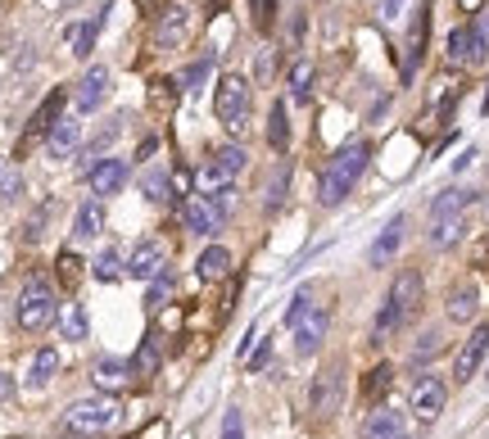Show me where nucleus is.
<instances>
[{
  "label": "nucleus",
  "instance_id": "obj_1",
  "mask_svg": "<svg viewBox=\"0 0 489 439\" xmlns=\"http://www.w3.org/2000/svg\"><path fill=\"white\" fill-rule=\"evenodd\" d=\"M421 299H426L421 272L403 267V272L390 281V295H385V304H380V313H376V322H371V344H385L390 335H399V330L421 313Z\"/></svg>",
  "mask_w": 489,
  "mask_h": 439
},
{
  "label": "nucleus",
  "instance_id": "obj_2",
  "mask_svg": "<svg viewBox=\"0 0 489 439\" xmlns=\"http://www.w3.org/2000/svg\"><path fill=\"white\" fill-rule=\"evenodd\" d=\"M371 163V145L367 141H349L340 154H331V163L322 168V182H317V204L322 209H336L349 200V191L359 186V177Z\"/></svg>",
  "mask_w": 489,
  "mask_h": 439
},
{
  "label": "nucleus",
  "instance_id": "obj_3",
  "mask_svg": "<svg viewBox=\"0 0 489 439\" xmlns=\"http://www.w3.org/2000/svg\"><path fill=\"white\" fill-rule=\"evenodd\" d=\"M14 318H18V327L27 330H46L55 318H59V295H55V281L50 277H41V272H32L27 281H23V290H18V308H14Z\"/></svg>",
  "mask_w": 489,
  "mask_h": 439
},
{
  "label": "nucleus",
  "instance_id": "obj_4",
  "mask_svg": "<svg viewBox=\"0 0 489 439\" xmlns=\"http://www.w3.org/2000/svg\"><path fill=\"white\" fill-rule=\"evenodd\" d=\"M244 168H249V154H244L241 145H218V150H209V159H204V168H200V191H204V195L232 191Z\"/></svg>",
  "mask_w": 489,
  "mask_h": 439
},
{
  "label": "nucleus",
  "instance_id": "obj_5",
  "mask_svg": "<svg viewBox=\"0 0 489 439\" xmlns=\"http://www.w3.org/2000/svg\"><path fill=\"white\" fill-rule=\"evenodd\" d=\"M213 113H218V122H223L232 136H244V127H249V82H244L241 73H223V78H218Z\"/></svg>",
  "mask_w": 489,
  "mask_h": 439
},
{
  "label": "nucleus",
  "instance_id": "obj_6",
  "mask_svg": "<svg viewBox=\"0 0 489 439\" xmlns=\"http://www.w3.org/2000/svg\"><path fill=\"white\" fill-rule=\"evenodd\" d=\"M119 422V403L114 394H96V399H78L68 413H64V431L73 435H100Z\"/></svg>",
  "mask_w": 489,
  "mask_h": 439
},
{
  "label": "nucleus",
  "instance_id": "obj_7",
  "mask_svg": "<svg viewBox=\"0 0 489 439\" xmlns=\"http://www.w3.org/2000/svg\"><path fill=\"white\" fill-rule=\"evenodd\" d=\"M308 408L313 417H336L345 408V362H327L313 385H308Z\"/></svg>",
  "mask_w": 489,
  "mask_h": 439
},
{
  "label": "nucleus",
  "instance_id": "obj_8",
  "mask_svg": "<svg viewBox=\"0 0 489 439\" xmlns=\"http://www.w3.org/2000/svg\"><path fill=\"white\" fill-rule=\"evenodd\" d=\"M195 32V9L191 5H168L159 18H154V32H150V46L154 50H177L186 46Z\"/></svg>",
  "mask_w": 489,
  "mask_h": 439
},
{
  "label": "nucleus",
  "instance_id": "obj_9",
  "mask_svg": "<svg viewBox=\"0 0 489 439\" xmlns=\"http://www.w3.org/2000/svg\"><path fill=\"white\" fill-rule=\"evenodd\" d=\"M489 55V9L476 23H463L449 32V64H481Z\"/></svg>",
  "mask_w": 489,
  "mask_h": 439
},
{
  "label": "nucleus",
  "instance_id": "obj_10",
  "mask_svg": "<svg viewBox=\"0 0 489 439\" xmlns=\"http://www.w3.org/2000/svg\"><path fill=\"white\" fill-rule=\"evenodd\" d=\"M286 327L295 330V353L299 358H313L317 349H322V340H327V327H331V313L313 299L304 313H295V318H286Z\"/></svg>",
  "mask_w": 489,
  "mask_h": 439
},
{
  "label": "nucleus",
  "instance_id": "obj_11",
  "mask_svg": "<svg viewBox=\"0 0 489 439\" xmlns=\"http://www.w3.org/2000/svg\"><path fill=\"white\" fill-rule=\"evenodd\" d=\"M182 226L191 235H218L227 226V209L213 195H186L182 200Z\"/></svg>",
  "mask_w": 489,
  "mask_h": 439
},
{
  "label": "nucleus",
  "instance_id": "obj_12",
  "mask_svg": "<svg viewBox=\"0 0 489 439\" xmlns=\"http://www.w3.org/2000/svg\"><path fill=\"white\" fill-rule=\"evenodd\" d=\"M408 403H412V417L431 426V422L444 413V403H449V385H444L440 376H431V371H426V376H417V381H412Z\"/></svg>",
  "mask_w": 489,
  "mask_h": 439
},
{
  "label": "nucleus",
  "instance_id": "obj_13",
  "mask_svg": "<svg viewBox=\"0 0 489 439\" xmlns=\"http://www.w3.org/2000/svg\"><path fill=\"white\" fill-rule=\"evenodd\" d=\"M163 267H168V245H163L159 235L140 240V245L127 254V277H136V281H154Z\"/></svg>",
  "mask_w": 489,
  "mask_h": 439
},
{
  "label": "nucleus",
  "instance_id": "obj_14",
  "mask_svg": "<svg viewBox=\"0 0 489 439\" xmlns=\"http://www.w3.org/2000/svg\"><path fill=\"white\" fill-rule=\"evenodd\" d=\"M485 353H489V322H481V327L463 340V349H458V358H453V381H458V385H467V381L481 371Z\"/></svg>",
  "mask_w": 489,
  "mask_h": 439
},
{
  "label": "nucleus",
  "instance_id": "obj_15",
  "mask_svg": "<svg viewBox=\"0 0 489 439\" xmlns=\"http://www.w3.org/2000/svg\"><path fill=\"white\" fill-rule=\"evenodd\" d=\"M64 91H50L41 105H36V113H32V122H27V131H23V141H18V154H27V145H36L41 136H50L55 131V122H59V113H64Z\"/></svg>",
  "mask_w": 489,
  "mask_h": 439
},
{
  "label": "nucleus",
  "instance_id": "obj_16",
  "mask_svg": "<svg viewBox=\"0 0 489 439\" xmlns=\"http://www.w3.org/2000/svg\"><path fill=\"white\" fill-rule=\"evenodd\" d=\"M403 235H408V218H403V214H394V218L380 226V235L371 240V249H367V263H371V267H390V258L403 249Z\"/></svg>",
  "mask_w": 489,
  "mask_h": 439
},
{
  "label": "nucleus",
  "instance_id": "obj_17",
  "mask_svg": "<svg viewBox=\"0 0 489 439\" xmlns=\"http://www.w3.org/2000/svg\"><path fill=\"white\" fill-rule=\"evenodd\" d=\"M91 381H96V390H105V394H122V390H131V362H122V358H100L96 367H91Z\"/></svg>",
  "mask_w": 489,
  "mask_h": 439
},
{
  "label": "nucleus",
  "instance_id": "obj_18",
  "mask_svg": "<svg viewBox=\"0 0 489 439\" xmlns=\"http://www.w3.org/2000/svg\"><path fill=\"white\" fill-rule=\"evenodd\" d=\"M105 96H109V68H87V78H82L78 91H73V105L82 113H96Z\"/></svg>",
  "mask_w": 489,
  "mask_h": 439
},
{
  "label": "nucleus",
  "instance_id": "obj_19",
  "mask_svg": "<svg viewBox=\"0 0 489 439\" xmlns=\"http://www.w3.org/2000/svg\"><path fill=\"white\" fill-rule=\"evenodd\" d=\"M426 32H431V0L417 5V18H412V32H408V59H403V78L417 73L421 55H426Z\"/></svg>",
  "mask_w": 489,
  "mask_h": 439
},
{
  "label": "nucleus",
  "instance_id": "obj_20",
  "mask_svg": "<svg viewBox=\"0 0 489 439\" xmlns=\"http://www.w3.org/2000/svg\"><path fill=\"white\" fill-rule=\"evenodd\" d=\"M363 439H408L403 435V413L399 408H371L363 422Z\"/></svg>",
  "mask_w": 489,
  "mask_h": 439
},
{
  "label": "nucleus",
  "instance_id": "obj_21",
  "mask_svg": "<svg viewBox=\"0 0 489 439\" xmlns=\"http://www.w3.org/2000/svg\"><path fill=\"white\" fill-rule=\"evenodd\" d=\"M122 186H127V163H122V159H105V163L91 172V191H96V200L119 195Z\"/></svg>",
  "mask_w": 489,
  "mask_h": 439
},
{
  "label": "nucleus",
  "instance_id": "obj_22",
  "mask_svg": "<svg viewBox=\"0 0 489 439\" xmlns=\"http://www.w3.org/2000/svg\"><path fill=\"white\" fill-rule=\"evenodd\" d=\"M463 231H467V214H444V218H431L426 240H431L435 249H453V245L463 240Z\"/></svg>",
  "mask_w": 489,
  "mask_h": 439
},
{
  "label": "nucleus",
  "instance_id": "obj_23",
  "mask_svg": "<svg viewBox=\"0 0 489 439\" xmlns=\"http://www.w3.org/2000/svg\"><path fill=\"white\" fill-rule=\"evenodd\" d=\"M195 277L200 281H223V277H232V249H223V245H209L200 258H195Z\"/></svg>",
  "mask_w": 489,
  "mask_h": 439
},
{
  "label": "nucleus",
  "instance_id": "obj_24",
  "mask_svg": "<svg viewBox=\"0 0 489 439\" xmlns=\"http://www.w3.org/2000/svg\"><path fill=\"white\" fill-rule=\"evenodd\" d=\"M476 308H481V290H476L472 281H463V286H453V290H449V304H444L449 322H472V318H476Z\"/></svg>",
  "mask_w": 489,
  "mask_h": 439
},
{
  "label": "nucleus",
  "instance_id": "obj_25",
  "mask_svg": "<svg viewBox=\"0 0 489 439\" xmlns=\"http://www.w3.org/2000/svg\"><path fill=\"white\" fill-rule=\"evenodd\" d=\"M390 385H394V367H390V362H376V367L367 371V381H363V403L367 408H380L385 394H390Z\"/></svg>",
  "mask_w": 489,
  "mask_h": 439
},
{
  "label": "nucleus",
  "instance_id": "obj_26",
  "mask_svg": "<svg viewBox=\"0 0 489 439\" xmlns=\"http://www.w3.org/2000/svg\"><path fill=\"white\" fill-rule=\"evenodd\" d=\"M105 231V204L100 200H87L73 218V240H96Z\"/></svg>",
  "mask_w": 489,
  "mask_h": 439
},
{
  "label": "nucleus",
  "instance_id": "obj_27",
  "mask_svg": "<svg viewBox=\"0 0 489 439\" xmlns=\"http://www.w3.org/2000/svg\"><path fill=\"white\" fill-rule=\"evenodd\" d=\"M105 18H109V9H100V14H96L91 23H82V27H68V41H73V55H78V59H91V50H96V37H100Z\"/></svg>",
  "mask_w": 489,
  "mask_h": 439
},
{
  "label": "nucleus",
  "instance_id": "obj_28",
  "mask_svg": "<svg viewBox=\"0 0 489 439\" xmlns=\"http://www.w3.org/2000/svg\"><path fill=\"white\" fill-rule=\"evenodd\" d=\"M472 204H476V191L453 186V191H440V195L431 200V218H444V214H467Z\"/></svg>",
  "mask_w": 489,
  "mask_h": 439
},
{
  "label": "nucleus",
  "instance_id": "obj_29",
  "mask_svg": "<svg viewBox=\"0 0 489 439\" xmlns=\"http://www.w3.org/2000/svg\"><path fill=\"white\" fill-rule=\"evenodd\" d=\"M313 78H317V68H313L308 59H295V64H290L286 87H290V100H295V105H304V100L313 96Z\"/></svg>",
  "mask_w": 489,
  "mask_h": 439
},
{
  "label": "nucleus",
  "instance_id": "obj_30",
  "mask_svg": "<svg viewBox=\"0 0 489 439\" xmlns=\"http://www.w3.org/2000/svg\"><path fill=\"white\" fill-rule=\"evenodd\" d=\"M78 118H59L55 122V131L46 136V145H50V159H64V154H73V145H78Z\"/></svg>",
  "mask_w": 489,
  "mask_h": 439
},
{
  "label": "nucleus",
  "instance_id": "obj_31",
  "mask_svg": "<svg viewBox=\"0 0 489 439\" xmlns=\"http://www.w3.org/2000/svg\"><path fill=\"white\" fill-rule=\"evenodd\" d=\"M177 100H182L177 78H154V82H150V110L154 113H172L177 110Z\"/></svg>",
  "mask_w": 489,
  "mask_h": 439
},
{
  "label": "nucleus",
  "instance_id": "obj_32",
  "mask_svg": "<svg viewBox=\"0 0 489 439\" xmlns=\"http://www.w3.org/2000/svg\"><path fill=\"white\" fill-rule=\"evenodd\" d=\"M55 371H59V353H55V349H41V353L32 358V371H27V390H46V385L55 381Z\"/></svg>",
  "mask_w": 489,
  "mask_h": 439
},
{
  "label": "nucleus",
  "instance_id": "obj_33",
  "mask_svg": "<svg viewBox=\"0 0 489 439\" xmlns=\"http://www.w3.org/2000/svg\"><path fill=\"white\" fill-rule=\"evenodd\" d=\"M267 145H272L276 154H286V145H290V113H286L281 100H276L272 113H267Z\"/></svg>",
  "mask_w": 489,
  "mask_h": 439
},
{
  "label": "nucleus",
  "instance_id": "obj_34",
  "mask_svg": "<svg viewBox=\"0 0 489 439\" xmlns=\"http://www.w3.org/2000/svg\"><path fill=\"white\" fill-rule=\"evenodd\" d=\"M163 367V353H159V340L154 335H145L140 344H136V358H131V371L136 376H154Z\"/></svg>",
  "mask_w": 489,
  "mask_h": 439
},
{
  "label": "nucleus",
  "instance_id": "obj_35",
  "mask_svg": "<svg viewBox=\"0 0 489 439\" xmlns=\"http://www.w3.org/2000/svg\"><path fill=\"white\" fill-rule=\"evenodd\" d=\"M59 327H64V340H73V344L91 335V330H87V308H82L78 299H73V304H68V308L59 313Z\"/></svg>",
  "mask_w": 489,
  "mask_h": 439
},
{
  "label": "nucleus",
  "instance_id": "obj_36",
  "mask_svg": "<svg viewBox=\"0 0 489 439\" xmlns=\"http://www.w3.org/2000/svg\"><path fill=\"white\" fill-rule=\"evenodd\" d=\"M172 286H177V277H172V267H163V272L154 277V286H150V295H145V313H159V308L168 304V295H172Z\"/></svg>",
  "mask_w": 489,
  "mask_h": 439
},
{
  "label": "nucleus",
  "instance_id": "obj_37",
  "mask_svg": "<svg viewBox=\"0 0 489 439\" xmlns=\"http://www.w3.org/2000/svg\"><path fill=\"white\" fill-rule=\"evenodd\" d=\"M444 87H435V100H431V113L435 118H449L453 105H458V96H463V82H453V78H440Z\"/></svg>",
  "mask_w": 489,
  "mask_h": 439
},
{
  "label": "nucleus",
  "instance_id": "obj_38",
  "mask_svg": "<svg viewBox=\"0 0 489 439\" xmlns=\"http://www.w3.org/2000/svg\"><path fill=\"white\" fill-rule=\"evenodd\" d=\"M18 195H23V172L14 159L0 154V200H18Z\"/></svg>",
  "mask_w": 489,
  "mask_h": 439
},
{
  "label": "nucleus",
  "instance_id": "obj_39",
  "mask_svg": "<svg viewBox=\"0 0 489 439\" xmlns=\"http://www.w3.org/2000/svg\"><path fill=\"white\" fill-rule=\"evenodd\" d=\"M213 59H218V50H209V59L191 64V68H186V73L177 78V87H182V91H200V87H204V78L213 73Z\"/></svg>",
  "mask_w": 489,
  "mask_h": 439
},
{
  "label": "nucleus",
  "instance_id": "obj_40",
  "mask_svg": "<svg viewBox=\"0 0 489 439\" xmlns=\"http://www.w3.org/2000/svg\"><path fill=\"white\" fill-rule=\"evenodd\" d=\"M286 191H290V168L281 163V168L272 172V182H267V200H263V204H267V214H276V209L286 204Z\"/></svg>",
  "mask_w": 489,
  "mask_h": 439
},
{
  "label": "nucleus",
  "instance_id": "obj_41",
  "mask_svg": "<svg viewBox=\"0 0 489 439\" xmlns=\"http://www.w3.org/2000/svg\"><path fill=\"white\" fill-rule=\"evenodd\" d=\"M55 272H59L64 290H78V281H82V258H78L73 249H64V254L55 258Z\"/></svg>",
  "mask_w": 489,
  "mask_h": 439
},
{
  "label": "nucleus",
  "instance_id": "obj_42",
  "mask_svg": "<svg viewBox=\"0 0 489 439\" xmlns=\"http://www.w3.org/2000/svg\"><path fill=\"white\" fill-rule=\"evenodd\" d=\"M119 263H122L119 254H114V249H105V254L91 263V277H96V281H119L122 272H127V267H119Z\"/></svg>",
  "mask_w": 489,
  "mask_h": 439
},
{
  "label": "nucleus",
  "instance_id": "obj_43",
  "mask_svg": "<svg viewBox=\"0 0 489 439\" xmlns=\"http://www.w3.org/2000/svg\"><path fill=\"white\" fill-rule=\"evenodd\" d=\"M249 18L258 32H272L276 27V0H249Z\"/></svg>",
  "mask_w": 489,
  "mask_h": 439
},
{
  "label": "nucleus",
  "instance_id": "obj_44",
  "mask_svg": "<svg viewBox=\"0 0 489 439\" xmlns=\"http://www.w3.org/2000/svg\"><path fill=\"white\" fill-rule=\"evenodd\" d=\"M440 344H444V335H440V330H426V335L412 344V358H417V362H426L431 353H440Z\"/></svg>",
  "mask_w": 489,
  "mask_h": 439
},
{
  "label": "nucleus",
  "instance_id": "obj_45",
  "mask_svg": "<svg viewBox=\"0 0 489 439\" xmlns=\"http://www.w3.org/2000/svg\"><path fill=\"white\" fill-rule=\"evenodd\" d=\"M267 358H272V340L263 335V340L254 344V353L244 358V371H263V367H267Z\"/></svg>",
  "mask_w": 489,
  "mask_h": 439
},
{
  "label": "nucleus",
  "instance_id": "obj_46",
  "mask_svg": "<svg viewBox=\"0 0 489 439\" xmlns=\"http://www.w3.org/2000/svg\"><path fill=\"white\" fill-rule=\"evenodd\" d=\"M223 439H244V417H241V408H227V413H223Z\"/></svg>",
  "mask_w": 489,
  "mask_h": 439
},
{
  "label": "nucleus",
  "instance_id": "obj_47",
  "mask_svg": "<svg viewBox=\"0 0 489 439\" xmlns=\"http://www.w3.org/2000/svg\"><path fill=\"white\" fill-rule=\"evenodd\" d=\"M46 214H50V209H36V214L27 218V226H23V240H27V245H36V240H41V231H46Z\"/></svg>",
  "mask_w": 489,
  "mask_h": 439
},
{
  "label": "nucleus",
  "instance_id": "obj_48",
  "mask_svg": "<svg viewBox=\"0 0 489 439\" xmlns=\"http://www.w3.org/2000/svg\"><path fill=\"white\" fill-rule=\"evenodd\" d=\"M163 186H168V177H163V172H150V177H145V195H150L154 204H163V200H168V191H163Z\"/></svg>",
  "mask_w": 489,
  "mask_h": 439
},
{
  "label": "nucleus",
  "instance_id": "obj_49",
  "mask_svg": "<svg viewBox=\"0 0 489 439\" xmlns=\"http://www.w3.org/2000/svg\"><path fill=\"white\" fill-rule=\"evenodd\" d=\"M403 9H408V0H380V18H385V23H399Z\"/></svg>",
  "mask_w": 489,
  "mask_h": 439
},
{
  "label": "nucleus",
  "instance_id": "obj_50",
  "mask_svg": "<svg viewBox=\"0 0 489 439\" xmlns=\"http://www.w3.org/2000/svg\"><path fill=\"white\" fill-rule=\"evenodd\" d=\"M272 64H276V55H272V46L258 55V82H272Z\"/></svg>",
  "mask_w": 489,
  "mask_h": 439
},
{
  "label": "nucleus",
  "instance_id": "obj_51",
  "mask_svg": "<svg viewBox=\"0 0 489 439\" xmlns=\"http://www.w3.org/2000/svg\"><path fill=\"white\" fill-rule=\"evenodd\" d=\"M9 399H14V376L0 371V403H9Z\"/></svg>",
  "mask_w": 489,
  "mask_h": 439
},
{
  "label": "nucleus",
  "instance_id": "obj_52",
  "mask_svg": "<svg viewBox=\"0 0 489 439\" xmlns=\"http://www.w3.org/2000/svg\"><path fill=\"white\" fill-rule=\"evenodd\" d=\"M168 5H177V0H136V9H145V14H154V9L163 14Z\"/></svg>",
  "mask_w": 489,
  "mask_h": 439
},
{
  "label": "nucleus",
  "instance_id": "obj_53",
  "mask_svg": "<svg viewBox=\"0 0 489 439\" xmlns=\"http://www.w3.org/2000/svg\"><path fill=\"white\" fill-rule=\"evenodd\" d=\"M458 9H467V14H481V9H485V0H458Z\"/></svg>",
  "mask_w": 489,
  "mask_h": 439
},
{
  "label": "nucleus",
  "instance_id": "obj_54",
  "mask_svg": "<svg viewBox=\"0 0 489 439\" xmlns=\"http://www.w3.org/2000/svg\"><path fill=\"white\" fill-rule=\"evenodd\" d=\"M485 113H489V91H485Z\"/></svg>",
  "mask_w": 489,
  "mask_h": 439
},
{
  "label": "nucleus",
  "instance_id": "obj_55",
  "mask_svg": "<svg viewBox=\"0 0 489 439\" xmlns=\"http://www.w3.org/2000/svg\"><path fill=\"white\" fill-rule=\"evenodd\" d=\"M64 5H78V0H64Z\"/></svg>",
  "mask_w": 489,
  "mask_h": 439
},
{
  "label": "nucleus",
  "instance_id": "obj_56",
  "mask_svg": "<svg viewBox=\"0 0 489 439\" xmlns=\"http://www.w3.org/2000/svg\"><path fill=\"white\" fill-rule=\"evenodd\" d=\"M408 439H412V435H408Z\"/></svg>",
  "mask_w": 489,
  "mask_h": 439
}]
</instances>
